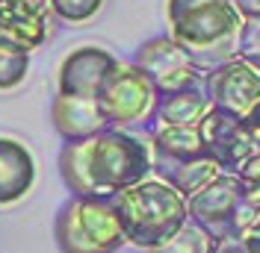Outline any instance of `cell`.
<instances>
[{
    "instance_id": "obj_1",
    "label": "cell",
    "mask_w": 260,
    "mask_h": 253,
    "mask_svg": "<svg viewBox=\"0 0 260 253\" xmlns=\"http://www.w3.org/2000/svg\"><path fill=\"white\" fill-rule=\"evenodd\" d=\"M151 171V144L113 126L95 139L62 144L59 153V174L74 197H115L145 183Z\"/></svg>"
},
{
    "instance_id": "obj_2",
    "label": "cell",
    "mask_w": 260,
    "mask_h": 253,
    "mask_svg": "<svg viewBox=\"0 0 260 253\" xmlns=\"http://www.w3.org/2000/svg\"><path fill=\"white\" fill-rule=\"evenodd\" d=\"M166 15L172 38L189 50L201 71L213 56L219 65L234 59L231 53L237 50V32L243 27V15L237 12L234 0H169Z\"/></svg>"
},
{
    "instance_id": "obj_3",
    "label": "cell",
    "mask_w": 260,
    "mask_h": 253,
    "mask_svg": "<svg viewBox=\"0 0 260 253\" xmlns=\"http://www.w3.org/2000/svg\"><path fill=\"white\" fill-rule=\"evenodd\" d=\"M115 209H118L124 238L145 250L166 244L189 221L186 197L162 180H145L133 189L115 194Z\"/></svg>"
},
{
    "instance_id": "obj_4",
    "label": "cell",
    "mask_w": 260,
    "mask_h": 253,
    "mask_svg": "<svg viewBox=\"0 0 260 253\" xmlns=\"http://www.w3.org/2000/svg\"><path fill=\"white\" fill-rule=\"evenodd\" d=\"M151 165L162 183L180 191L186 200L210 186L222 168L207 153L201 130L195 126H160L151 136Z\"/></svg>"
},
{
    "instance_id": "obj_5",
    "label": "cell",
    "mask_w": 260,
    "mask_h": 253,
    "mask_svg": "<svg viewBox=\"0 0 260 253\" xmlns=\"http://www.w3.org/2000/svg\"><path fill=\"white\" fill-rule=\"evenodd\" d=\"M53 236L59 253H115L127 241L115 197H71L56 212Z\"/></svg>"
},
{
    "instance_id": "obj_6",
    "label": "cell",
    "mask_w": 260,
    "mask_h": 253,
    "mask_svg": "<svg viewBox=\"0 0 260 253\" xmlns=\"http://www.w3.org/2000/svg\"><path fill=\"white\" fill-rule=\"evenodd\" d=\"M157 97L160 95L142 68L118 62L98 92V106L113 130H124L130 124H142L154 118Z\"/></svg>"
},
{
    "instance_id": "obj_7",
    "label": "cell",
    "mask_w": 260,
    "mask_h": 253,
    "mask_svg": "<svg viewBox=\"0 0 260 253\" xmlns=\"http://www.w3.org/2000/svg\"><path fill=\"white\" fill-rule=\"evenodd\" d=\"M198 130L207 144V153L222 168V174H240L245 162L260 153V133L245 118L210 106V112L198 121Z\"/></svg>"
},
{
    "instance_id": "obj_8",
    "label": "cell",
    "mask_w": 260,
    "mask_h": 253,
    "mask_svg": "<svg viewBox=\"0 0 260 253\" xmlns=\"http://www.w3.org/2000/svg\"><path fill=\"white\" fill-rule=\"evenodd\" d=\"M245 197V186L237 174H219L210 186L192 194L186 200L189 221L198 224L207 236L219 241H234V227H237V209Z\"/></svg>"
},
{
    "instance_id": "obj_9",
    "label": "cell",
    "mask_w": 260,
    "mask_h": 253,
    "mask_svg": "<svg viewBox=\"0 0 260 253\" xmlns=\"http://www.w3.org/2000/svg\"><path fill=\"white\" fill-rule=\"evenodd\" d=\"M136 68H142L148 79L154 82L157 95L180 92V89H192L201 79V68L189 56V50H183L172 35H157L148 38L142 48L136 50Z\"/></svg>"
},
{
    "instance_id": "obj_10",
    "label": "cell",
    "mask_w": 260,
    "mask_h": 253,
    "mask_svg": "<svg viewBox=\"0 0 260 253\" xmlns=\"http://www.w3.org/2000/svg\"><path fill=\"white\" fill-rule=\"evenodd\" d=\"M204 95L213 109L248 118L251 109L260 103V71H254L237 56L222 65H213L204 74Z\"/></svg>"
},
{
    "instance_id": "obj_11",
    "label": "cell",
    "mask_w": 260,
    "mask_h": 253,
    "mask_svg": "<svg viewBox=\"0 0 260 253\" xmlns=\"http://www.w3.org/2000/svg\"><path fill=\"white\" fill-rule=\"evenodd\" d=\"M115 65H118V59L113 53L104 48H95V45L71 50L59 65V77H56L59 95L98 100V92H101L104 79L115 71Z\"/></svg>"
},
{
    "instance_id": "obj_12",
    "label": "cell",
    "mask_w": 260,
    "mask_h": 253,
    "mask_svg": "<svg viewBox=\"0 0 260 253\" xmlns=\"http://www.w3.org/2000/svg\"><path fill=\"white\" fill-rule=\"evenodd\" d=\"M48 38V0H0V41L15 50L42 48Z\"/></svg>"
},
{
    "instance_id": "obj_13",
    "label": "cell",
    "mask_w": 260,
    "mask_h": 253,
    "mask_svg": "<svg viewBox=\"0 0 260 253\" xmlns=\"http://www.w3.org/2000/svg\"><path fill=\"white\" fill-rule=\"evenodd\" d=\"M50 121H53V126L62 136L65 144L86 142V139H95L98 133L110 130L107 118L101 115L98 100H89V97L56 95L53 103H50Z\"/></svg>"
},
{
    "instance_id": "obj_14",
    "label": "cell",
    "mask_w": 260,
    "mask_h": 253,
    "mask_svg": "<svg viewBox=\"0 0 260 253\" xmlns=\"http://www.w3.org/2000/svg\"><path fill=\"white\" fill-rule=\"evenodd\" d=\"M36 183V162L15 139L0 136V206L18 203Z\"/></svg>"
},
{
    "instance_id": "obj_15",
    "label": "cell",
    "mask_w": 260,
    "mask_h": 253,
    "mask_svg": "<svg viewBox=\"0 0 260 253\" xmlns=\"http://www.w3.org/2000/svg\"><path fill=\"white\" fill-rule=\"evenodd\" d=\"M207 112H210L207 95L198 86H192V89H180V92L157 97L154 118L160 121V126H195Z\"/></svg>"
},
{
    "instance_id": "obj_16",
    "label": "cell",
    "mask_w": 260,
    "mask_h": 253,
    "mask_svg": "<svg viewBox=\"0 0 260 253\" xmlns=\"http://www.w3.org/2000/svg\"><path fill=\"white\" fill-rule=\"evenodd\" d=\"M213 250H216V241L198 224L186 221L180 227V233H175L166 244H160V247H154L148 253H213Z\"/></svg>"
},
{
    "instance_id": "obj_17",
    "label": "cell",
    "mask_w": 260,
    "mask_h": 253,
    "mask_svg": "<svg viewBox=\"0 0 260 253\" xmlns=\"http://www.w3.org/2000/svg\"><path fill=\"white\" fill-rule=\"evenodd\" d=\"M27 71H30V53L15 50L0 41V92L18 89L27 77Z\"/></svg>"
},
{
    "instance_id": "obj_18",
    "label": "cell",
    "mask_w": 260,
    "mask_h": 253,
    "mask_svg": "<svg viewBox=\"0 0 260 253\" xmlns=\"http://www.w3.org/2000/svg\"><path fill=\"white\" fill-rule=\"evenodd\" d=\"M237 59H243L245 65H251L254 71H260V18L243 21V27L237 32Z\"/></svg>"
},
{
    "instance_id": "obj_19",
    "label": "cell",
    "mask_w": 260,
    "mask_h": 253,
    "mask_svg": "<svg viewBox=\"0 0 260 253\" xmlns=\"http://www.w3.org/2000/svg\"><path fill=\"white\" fill-rule=\"evenodd\" d=\"M101 6H104V0H48L50 12L68 24H83V21L95 18Z\"/></svg>"
},
{
    "instance_id": "obj_20",
    "label": "cell",
    "mask_w": 260,
    "mask_h": 253,
    "mask_svg": "<svg viewBox=\"0 0 260 253\" xmlns=\"http://www.w3.org/2000/svg\"><path fill=\"white\" fill-rule=\"evenodd\" d=\"M237 177H240V183H243L248 191H257L260 194V153L248 159L243 168H240V174Z\"/></svg>"
},
{
    "instance_id": "obj_21",
    "label": "cell",
    "mask_w": 260,
    "mask_h": 253,
    "mask_svg": "<svg viewBox=\"0 0 260 253\" xmlns=\"http://www.w3.org/2000/svg\"><path fill=\"white\" fill-rule=\"evenodd\" d=\"M234 6H237V12H240L245 21L260 18V0H234Z\"/></svg>"
},
{
    "instance_id": "obj_22",
    "label": "cell",
    "mask_w": 260,
    "mask_h": 253,
    "mask_svg": "<svg viewBox=\"0 0 260 253\" xmlns=\"http://www.w3.org/2000/svg\"><path fill=\"white\" fill-rule=\"evenodd\" d=\"M213 253H248V247H245L243 241H219Z\"/></svg>"
},
{
    "instance_id": "obj_23",
    "label": "cell",
    "mask_w": 260,
    "mask_h": 253,
    "mask_svg": "<svg viewBox=\"0 0 260 253\" xmlns=\"http://www.w3.org/2000/svg\"><path fill=\"white\" fill-rule=\"evenodd\" d=\"M245 121H248V124H251V126H254V130H257V133H260V103H257V106H254V109H251V115H248Z\"/></svg>"
},
{
    "instance_id": "obj_24",
    "label": "cell",
    "mask_w": 260,
    "mask_h": 253,
    "mask_svg": "<svg viewBox=\"0 0 260 253\" xmlns=\"http://www.w3.org/2000/svg\"><path fill=\"white\" fill-rule=\"evenodd\" d=\"M245 247H248V253H260V236H251L243 241Z\"/></svg>"
},
{
    "instance_id": "obj_25",
    "label": "cell",
    "mask_w": 260,
    "mask_h": 253,
    "mask_svg": "<svg viewBox=\"0 0 260 253\" xmlns=\"http://www.w3.org/2000/svg\"><path fill=\"white\" fill-rule=\"evenodd\" d=\"M251 236H260V224H257V230H254V233H251ZM251 236H248V238H251Z\"/></svg>"
}]
</instances>
